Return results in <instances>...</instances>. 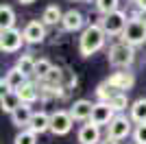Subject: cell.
I'll list each match as a JSON object with an SVG mask.
<instances>
[{
	"label": "cell",
	"mask_w": 146,
	"mask_h": 144,
	"mask_svg": "<svg viewBox=\"0 0 146 144\" xmlns=\"http://www.w3.org/2000/svg\"><path fill=\"white\" fill-rule=\"evenodd\" d=\"M105 39H107V33L103 31L100 24H90L83 29L79 37V50L83 57H92L94 53H98L100 48L105 46Z\"/></svg>",
	"instance_id": "cell-1"
},
{
	"label": "cell",
	"mask_w": 146,
	"mask_h": 144,
	"mask_svg": "<svg viewBox=\"0 0 146 144\" xmlns=\"http://www.w3.org/2000/svg\"><path fill=\"white\" fill-rule=\"evenodd\" d=\"M107 59H109V63L113 68H129L135 59V50H133V46H129V44L118 42V44H113V46L109 48Z\"/></svg>",
	"instance_id": "cell-2"
},
{
	"label": "cell",
	"mask_w": 146,
	"mask_h": 144,
	"mask_svg": "<svg viewBox=\"0 0 146 144\" xmlns=\"http://www.w3.org/2000/svg\"><path fill=\"white\" fill-rule=\"evenodd\" d=\"M122 42L129 44V46H140V44L146 42V20L140 18H131L127 24V29L122 33Z\"/></svg>",
	"instance_id": "cell-3"
},
{
	"label": "cell",
	"mask_w": 146,
	"mask_h": 144,
	"mask_svg": "<svg viewBox=\"0 0 146 144\" xmlns=\"http://www.w3.org/2000/svg\"><path fill=\"white\" fill-rule=\"evenodd\" d=\"M98 24L103 26V31L107 35H122L129 24V18L124 11H116V13H109V15H103V20Z\"/></svg>",
	"instance_id": "cell-4"
},
{
	"label": "cell",
	"mask_w": 146,
	"mask_h": 144,
	"mask_svg": "<svg viewBox=\"0 0 146 144\" xmlns=\"http://www.w3.org/2000/svg\"><path fill=\"white\" fill-rule=\"evenodd\" d=\"M24 44V33L18 29L0 31V50L2 53H18Z\"/></svg>",
	"instance_id": "cell-5"
},
{
	"label": "cell",
	"mask_w": 146,
	"mask_h": 144,
	"mask_svg": "<svg viewBox=\"0 0 146 144\" xmlns=\"http://www.w3.org/2000/svg\"><path fill=\"white\" fill-rule=\"evenodd\" d=\"M131 122L133 120L127 118V116H116V118L111 120V125L107 127V138L116 140V142H120V140H124L127 135H131Z\"/></svg>",
	"instance_id": "cell-6"
},
{
	"label": "cell",
	"mask_w": 146,
	"mask_h": 144,
	"mask_svg": "<svg viewBox=\"0 0 146 144\" xmlns=\"http://www.w3.org/2000/svg\"><path fill=\"white\" fill-rule=\"evenodd\" d=\"M72 125H74V118L70 116V111L59 109V111H55L52 118H50V133H52V135H66V133H70Z\"/></svg>",
	"instance_id": "cell-7"
},
{
	"label": "cell",
	"mask_w": 146,
	"mask_h": 144,
	"mask_svg": "<svg viewBox=\"0 0 146 144\" xmlns=\"http://www.w3.org/2000/svg\"><path fill=\"white\" fill-rule=\"evenodd\" d=\"M116 118V111H113V107H111L109 103H103V101H98L94 103V111H92V125H96V127H103L111 125V120Z\"/></svg>",
	"instance_id": "cell-8"
},
{
	"label": "cell",
	"mask_w": 146,
	"mask_h": 144,
	"mask_svg": "<svg viewBox=\"0 0 146 144\" xmlns=\"http://www.w3.org/2000/svg\"><path fill=\"white\" fill-rule=\"evenodd\" d=\"M24 42L26 44H42L46 39V24L39 22V20H31L24 26Z\"/></svg>",
	"instance_id": "cell-9"
},
{
	"label": "cell",
	"mask_w": 146,
	"mask_h": 144,
	"mask_svg": "<svg viewBox=\"0 0 146 144\" xmlns=\"http://www.w3.org/2000/svg\"><path fill=\"white\" fill-rule=\"evenodd\" d=\"M107 83H109L113 90L124 92V94H127V92L135 85V77L131 74V72H113V74L107 79Z\"/></svg>",
	"instance_id": "cell-10"
},
{
	"label": "cell",
	"mask_w": 146,
	"mask_h": 144,
	"mask_svg": "<svg viewBox=\"0 0 146 144\" xmlns=\"http://www.w3.org/2000/svg\"><path fill=\"white\" fill-rule=\"evenodd\" d=\"M26 79L29 77H24L22 72L18 70V68L13 66L11 70L5 74V79H2V90H11V92H18L22 85L26 83Z\"/></svg>",
	"instance_id": "cell-11"
},
{
	"label": "cell",
	"mask_w": 146,
	"mask_h": 144,
	"mask_svg": "<svg viewBox=\"0 0 146 144\" xmlns=\"http://www.w3.org/2000/svg\"><path fill=\"white\" fill-rule=\"evenodd\" d=\"M83 13L76 11V9H70V11L63 13V20H61V26H63V31H68V33H74V31L83 29Z\"/></svg>",
	"instance_id": "cell-12"
},
{
	"label": "cell",
	"mask_w": 146,
	"mask_h": 144,
	"mask_svg": "<svg viewBox=\"0 0 146 144\" xmlns=\"http://www.w3.org/2000/svg\"><path fill=\"white\" fill-rule=\"evenodd\" d=\"M76 138H79V144H100V127L87 122L79 129Z\"/></svg>",
	"instance_id": "cell-13"
},
{
	"label": "cell",
	"mask_w": 146,
	"mask_h": 144,
	"mask_svg": "<svg viewBox=\"0 0 146 144\" xmlns=\"http://www.w3.org/2000/svg\"><path fill=\"white\" fill-rule=\"evenodd\" d=\"M92 111H94V103L81 98V101H74V105L70 107V116L74 120H92Z\"/></svg>",
	"instance_id": "cell-14"
},
{
	"label": "cell",
	"mask_w": 146,
	"mask_h": 144,
	"mask_svg": "<svg viewBox=\"0 0 146 144\" xmlns=\"http://www.w3.org/2000/svg\"><path fill=\"white\" fill-rule=\"evenodd\" d=\"M33 116H35V111L31 109V105H24V103H22V105H20V107L11 114V122H13L15 127H20V129H22V127H26V129H29Z\"/></svg>",
	"instance_id": "cell-15"
},
{
	"label": "cell",
	"mask_w": 146,
	"mask_h": 144,
	"mask_svg": "<svg viewBox=\"0 0 146 144\" xmlns=\"http://www.w3.org/2000/svg\"><path fill=\"white\" fill-rule=\"evenodd\" d=\"M22 105V101H20L18 92H11V90H2V96H0V107H2V111H7V114L11 116L15 109Z\"/></svg>",
	"instance_id": "cell-16"
},
{
	"label": "cell",
	"mask_w": 146,
	"mask_h": 144,
	"mask_svg": "<svg viewBox=\"0 0 146 144\" xmlns=\"http://www.w3.org/2000/svg\"><path fill=\"white\" fill-rule=\"evenodd\" d=\"M50 118H52V116H48L46 111H37V114L33 116V120H31L29 129L33 133H37V135H42V133L50 131Z\"/></svg>",
	"instance_id": "cell-17"
},
{
	"label": "cell",
	"mask_w": 146,
	"mask_h": 144,
	"mask_svg": "<svg viewBox=\"0 0 146 144\" xmlns=\"http://www.w3.org/2000/svg\"><path fill=\"white\" fill-rule=\"evenodd\" d=\"M18 96H20V101L24 103V105H31V103H35L37 98H39V87H37L33 81H26V83L18 90Z\"/></svg>",
	"instance_id": "cell-18"
},
{
	"label": "cell",
	"mask_w": 146,
	"mask_h": 144,
	"mask_svg": "<svg viewBox=\"0 0 146 144\" xmlns=\"http://www.w3.org/2000/svg\"><path fill=\"white\" fill-rule=\"evenodd\" d=\"M131 116L129 118L133 120L135 125H146V98H137L135 103H131Z\"/></svg>",
	"instance_id": "cell-19"
},
{
	"label": "cell",
	"mask_w": 146,
	"mask_h": 144,
	"mask_svg": "<svg viewBox=\"0 0 146 144\" xmlns=\"http://www.w3.org/2000/svg\"><path fill=\"white\" fill-rule=\"evenodd\" d=\"M61 20H63V13H61L59 5H48L46 9H44V13H42V22L46 24V26H55V24H61Z\"/></svg>",
	"instance_id": "cell-20"
},
{
	"label": "cell",
	"mask_w": 146,
	"mask_h": 144,
	"mask_svg": "<svg viewBox=\"0 0 146 144\" xmlns=\"http://www.w3.org/2000/svg\"><path fill=\"white\" fill-rule=\"evenodd\" d=\"M35 66L37 61L31 57V55H20L18 61H15V68H18L24 77H35Z\"/></svg>",
	"instance_id": "cell-21"
},
{
	"label": "cell",
	"mask_w": 146,
	"mask_h": 144,
	"mask_svg": "<svg viewBox=\"0 0 146 144\" xmlns=\"http://www.w3.org/2000/svg\"><path fill=\"white\" fill-rule=\"evenodd\" d=\"M15 29V11L9 5L0 7V31H9Z\"/></svg>",
	"instance_id": "cell-22"
},
{
	"label": "cell",
	"mask_w": 146,
	"mask_h": 144,
	"mask_svg": "<svg viewBox=\"0 0 146 144\" xmlns=\"http://www.w3.org/2000/svg\"><path fill=\"white\" fill-rule=\"evenodd\" d=\"M118 7H120V0H96V9L103 13V15H109V13L120 11Z\"/></svg>",
	"instance_id": "cell-23"
},
{
	"label": "cell",
	"mask_w": 146,
	"mask_h": 144,
	"mask_svg": "<svg viewBox=\"0 0 146 144\" xmlns=\"http://www.w3.org/2000/svg\"><path fill=\"white\" fill-rule=\"evenodd\" d=\"M116 94H118V90H113V87H111L107 81H103V83L96 87V96H98V98H100L103 103H109Z\"/></svg>",
	"instance_id": "cell-24"
},
{
	"label": "cell",
	"mask_w": 146,
	"mask_h": 144,
	"mask_svg": "<svg viewBox=\"0 0 146 144\" xmlns=\"http://www.w3.org/2000/svg\"><path fill=\"white\" fill-rule=\"evenodd\" d=\"M13 144H37V133H33L31 129H22V131L15 135Z\"/></svg>",
	"instance_id": "cell-25"
},
{
	"label": "cell",
	"mask_w": 146,
	"mask_h": 144,
	"mask_svg": "<svg viewBox=\"0 0 146 144\" xmlns=\"http://www.w3.org/2000/svg\"><path fill=\"white\" fill-rule=\"evenodd\" d=\"M109 105L113 107V111H124V109L129 107V98H127V94H124V92H118V94L109 101Z\"/></svg>",
	"instance_id": "cell-26"
},
{
	"label": "cell",
	"mask_w": 146,
	"mask_h": 144,
	"mask_svg": "<svg viewBox=\"0 0 146 144\" xmlns=\"http://www.w3.org/2000/svg\"><path fill=\"white\" fill-rule=\"evenodd\" d=\"M52 68H55V66H52L48 59H39V61H37V66H35V77L44 81V79L50 74V70H52Z\"/></svg>",
	"instance_id": "cell-27"
},
{
	"label": "cell",
	"mask_w": 146,
	"mask_h": 144,
	"mask_svg": "<svg viewBox=\"0 0 146 144\" xmlns=\"http://www.w3.org/2000/svg\"><path fill=\"white\" fill-rule=\"evenodd\" d=\"M59 83H61V70H59V68H52L50 74L44 79V85H46V87H55V90H57Z\"/></svg>",
	"instance_id": "cell-28"
},
{
	"label": "cell",
	"mask_w": 146,
	"mask_h": 144,
	"mask_svg": "<svg viewBox=\"0 0 146 144\" xmlns=\"http://www.w3.org/2000/svg\"><path fill=\"white\" fill-rule=\"evenodd\" d=\"M133 140H135V144H146V125H137L135 127Z\"/></svg>",
	"instance_id": "cell-29"
},
{
	"label": "cell",
	"mask_w": 146,
	"mask_h": 144,
	"mask_svg": "<svg viewBox=\"0 0 146 144\" xmlns=\"http://www.w3.org/2000/svg\"><path fill=\"white\" fill-rule=\"evenodd\" d=\"M133 2H135V5H137V9H140L142 13L146 11V0H133Z\"/></svg>",
	"instance_id": "cell-30"
},
{
	"label": "cell",
	"mask_w": 146,
	"mask_h": 144,
	"mask_svg": "<svg viewBox=\"0 0 146 144\" xmlns=\"http://www.w3.org/2000/svg\"><path fill=\"white\" fill-rule=\"evenodd\" d=\"M20 5H33V2H35V0H18Z\"/></svg>",
	"instance_id": "cell-31"
},
{
	"label": "cell",
	"mask_w": 146,
	"mask_h": 144,
	"mask_svg": "<svg viewBox=\"0 0 146 144\" xmlns=\"http://www.w3.org/2000/svg\"><path fill=\"white\" fill-rule=\"evenodd\" d=\"M100 144H118V142H116V140H111V138H107L105 142H100Z\"/></svg>",
	"instance_id": "cell-32"
},
{
	"label": "cell",
	"mask_w": 146,
	"mask_h": 144,
	"mask_svg": "<svg viewBox=\"0 0 146 144\" xmlns=\"http://www.w3.org/2000/svg\"><path fill=\"white\" fill-rule=\"evenodd\" d=\"M135 18H144V20H146V11H144V13L140 11V13H137V15H135Z\"/></svg>",
	"instance_id": "cell-33"
},
{
	"label": "cell",
	"mask_w": 146,
	"mask_h": 144,
	"mask_svg": "<svg viewBox=\"0 0 146 144\" xmlns=\"http://www.w3.org/2000/svg\"><path fill=\"white\" fill-rule=\"evenodd\" d=\"M72 2H76V0H72Z\"/></svg>",
	"instance_id": "cell-34"
}]
</instances>
